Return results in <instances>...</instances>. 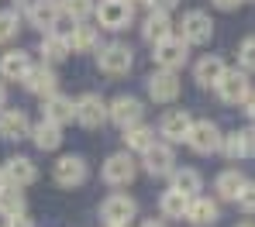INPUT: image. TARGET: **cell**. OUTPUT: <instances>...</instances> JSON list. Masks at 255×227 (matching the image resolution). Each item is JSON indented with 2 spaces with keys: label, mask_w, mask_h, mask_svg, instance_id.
Wrapping results in <instances>:
<instances>
[{
  "label": "cell",
  "mask_w": 255,
  "mask_h": 227,
  "mask_svg": "<svg viewBox=\"0 0 255 227\" xmlns=\"http://www.w3.org/2000/svg\"><path fill=\"white\" fill-rule=\"evenodd\" d=\"M97 66H100V73H107V76H125L128 69L134 66L131 45H125V42H107V45H100L97 48Z\"/></svg>",
  "instance_id": "obj_1"
},
{
  "label": "cell",
  "mask_w": 255,
  "mask_h": 227,
  "mask_svg": "<svg viewBox=\"0 0 255 227\" xmlns=\"http://www.w3.org/2000/svg\"><path fill=\"white\" fill-rule=\"evenodd\" d=\"M93 14H97V24H100V28H107V31H125L128 24H131V17H134V7H131L128 0H100Z\"/></svg>",
  "instance_id": "obj_2"
},
{
  "label": "cell",
  "mask_w": 255,
  "mask_h": 227,
  "mask_svg": "<svg viewBox=\"0 0 255 227\" xmlns=\"http://www.w3.org/2000/svg\"><path fill=\"white\" fill-rule=\"evenodd\" d=\"M86 176H90V169H86L83 155H62V158L52 165V179L59 182L62 189H76V186H83Z\"/></svg>",
  "instance_id": "obj_3"
},
{
  "label": "cell",
  "mask_w": 255,
  "mask_h": 227,
  "mask_svg": "<svg viewBox=\"0 0 255 227\" xmlns=\"http://www.w3.org/2000/svg\"><path fill=\"white\" fill-rule=\"evenodd\" d=\"M107 114H111V121H114L121 131H128V128L141 124L145 107H141V100H138V96H128V93H121V96H114V100L107 103Z\"/></svg>",
  "instance_id": "obj_4"
},
{
  "label": "cell",
  "mask_w": 255,
  "mask_h": 227,
  "mask_svg": "<svg viewBox=\"0 0 255 227\" xmlns=\"http://www.w3.org/2000/svg\"><path fill=\"white\" fill-rule=\"evenodd\" d=\"M76 121L83 124V128H104L107 121H111V114H107V100L100 96V93H83L80 100H76Z\"/></svg>",
  "instance_id": "obj_5"
},
{
  "label": "cell",
  "mask_w": 255,
  "mask_h": 227,
  "mask_svg": "<svg viewBox=\"0 0 255 227\" xmlns=\"http://www.w3.org/2000/svg\"><path fill=\"white\" fill-rule=\"evenodd\" d=\"M138 176V162L131 158V151H114L104 162V182L107 186H131Z\"/></svg>",
  "instance_id": "obj_6"
},
{
  "label": "cell",
  "mask_w": 255,
  "mask_h": 227,
  "mask_svg": "<svg viewBox=\"0 0 255 227\" xmlns=\"http://www.w3.org/2000/svg\"><path fill=\"white\" fill-rule=\"evenodd\" d=\"M152 59H155V66H159V69L176 73V69H183V66H186V59H190V45H186L179 35H172V38L162 42V45H155Z\"/></svg>",
  "instance_id": "obj_7"
},
{
  "label": "cell",
  "mask_w": 255,
  "mask_h": 227,
  "mask_svg": "<svg viewBox=\"0 0 255 227\" xmlns=\"http://www.w3.org/2000/svg\"><path fill=\"white\" fill-rule=\"evenodd\" d=\"M214 35V21L211 14H204V10H186L183 14V42L186 45H207Z\"/></svg>",
  "instance_id": "obj_8"
},
{
  "label": "cell",
  "mask_w": 255,
  "mask_h": 227,
  "mask_svg": "<svg viewBox=\"0 0 255 227\" xmlns=\"http://www.w3.org/2000/svg\"><path fill=\"white\" fill-rule=\"evenodd\" d=\"M221 141H224V135H221V128L214 124V121H193V128H190V138H186V145L193 148V151H200V155H211V151H217L221 148Z\"/></svg>",
  "instance_id": "obj_9"
},
{
  "label": "cell",
  "mask_w": 255,
  "mask_h": 227,
  "mask_svg": "<svg viewBox=\"0 0 255 227\" xmlns=\"http://www.w3.org/2000/svg\"><path fill=\"white\" fill-rule=\"evenodd\" d=\"M134 214H138V203H134L128 193H111V196L100 203V217H104V224H131Z\"/></svg>",
  "instance_id": "obj_10"
},
{
  "label": "cell",
  "mask_w": 255,
  "mask_h": 227,
  "mask_svg": "<svg viewBox=\"0 0 255 227\" xmlns=\"http://www.w3.org/2000/svg\"><path fill=\"white\" fill-rule=\"evenodd\" d=\"M0 169L7 176V186H17V189H24V186H31V182L38 179V165L28 155H10Z\"/></svg>",
  "instance_id": "obj_11"
},
{
  "label": "cell",
  "mask_w": 255,
  "mask_h": 227,
  "mask_svg": "<svg viewBox=\"0 0 255 227\" xmlns=\"http://www.w3.org/2000/svg\"><path fill=\"white\" fill-rule=\"evenodd\" d=\"M28 24H35L38 31H55L59 24H62V10H59V3L55 0H31L28 3Z\"/></svg>",
  "instance_id": "obj_12"
},
{
  "label": "cell",
  "mask_w": 255,
  "mask_h": 227,
  "mask_svg": "<svg viewBox=\"0 0 255 227\" xmlns=\"http://www.w3.org/2000/svg\"><path fill=\"white\" fill-rule=\"evenodd\" d=\"M24 90L35 93V96H42V100H48V96H55L59 93V76H55V69L52 66H31V73L24 76Z\"/></svg>",
  "instance_id": "obj_13"
},
{
  "label": "cell",
  "mask_w": 255,
  "mask_h": 227,
  "mask_svg": "<svg viewBox=\"0 0 255 227\" xmlns=\"http://www.w3.org/2000/svg\"><path fill=\"white\" fill-rule=\"evenodd\" d=\"M249 73H238V69H228L224 79L217 83V96L224 103H245L249 100Z\"/></svg>",
  "instance_id": "obj_14"
},
{
  "label": "cell",
  "mask_w": 255,
  "mask_h": 227,
  "mask_svg": "<svg viewBox=\"0 0 255 227\" xmlns=\"http://www.w3.org/2000/svg\"><path fill=\"white\" fill-rule=\"evenodd\" d=\"M42 121H52V124H59V128L69 124V121H76V100H73V96H62V93L42 100Z\"/></svg>",
  "instance_id": "obj_15"
},
{
  "label": "cell",
  "mask_w": 255,
  "mask_h": 227,
  "mask_svg": "<svg viewBox=\"0 0 255 227\" xmlns=\"http://www.w3.org/2000/svg\"><path fill=\"white\" fill-rule=\"evenodd\" d=\"M141 158H145L141 165H145L148 176H172L176 172V151H172V145H155Z\"/></svg>",
  "instance_id": "obj_16"
},
{
  "label": "cell",
  "mask_w": 255,
  "mask_h": 227,
  "mask_svg": "<svg viewBox=\"0 0 255 227\" xmlns=\"http://www.w3.org/2000/svg\"><path fill=\"white\" fill-rule=\"evenodd\" d=\"M28 135H31V121H28L24 110H17V107L0 110V138H7V141H21V138H28Z\"/></svg>",
  "instance_id": "obj_17"
},
{
  "label": "cell",
  "mask_w": 255,
  "mask_h": 227,
  "mask_svg": "<svg viewBox=\"0 0 255 227\" xmlns=\"http://www.w3.org/2000/svg\"><path fill=\"white\" fill-rule=\"evenodd\" d=\"M148 96H152L155 103H172V100L179 96V79H176V73L155 69V73L148 76Z\"/></svg>",
  "instance_id": "obj_18"
},
{
  "label": "cell",
  "mask_w": 255,
  "mask_h": 227,
  "mask_svg": "<svg viewBox=\"0 0 255 227\" xmlns=\"http://www.w3.org/2000/svg\"><path fill=\"white\" fill-rule=\"evenodd\" d=\"M190 128H193V117H190L186 110H169V114L162 117V124H159V135L166 138L169 145H179V141L190 138Z\"/></svg>",
  "instance_id": "obj_19"
},
{
  "label": "cell",
  "mask_w": 255,
  "mask_h": 227,
  "mask_svg": "<svg viewBox=\"0 0 255 227\" xmlns=\"http://www.w3.org/2000/svg\"><path fill=\"white\" fill-rule=\"evenodd\" d=\"M141 38L148 42V45H162L166 38H172V21L169 14H162V10H148V17H145V24H141Z\"/></svg>",
  "instance_id": "obj_20"
},
{
  "label": "cell",
  "mask_w": 255,
  "mask_h": 227,
  "mask_svg": "<svg viewBox=\"0 0 255 227\" xmlns=\"http://www.w3.org/2000/svg\"><path fill=\"white\" fill-rule=\"evenodd\" d=\"M224 73H228V66H224L221 55H204V59L193 66V79H197L200 86H217V83L224 79Z\"/></svg>",
  "instance_id": "obj_21"
},
{
  "label": "cell",
  "mask_w": 255,
  "mask_h": 227,
  "mask_svg": "<svg viewBox=\"0 0 255 227\" xmlns=\"http://www.w3.org/2000/svg\"><path fill=\"white\" fill-rule=\"evenodd\" d=\"M28 73H31L28 52L14 48V52H3V55H0V76H3V79H21V83H24Z\"/></svg>",
  "instance_id": "obj_22"
},
{
  "label": "cell",
  "mask_w": 255,
  "mask_h": 227,
  "mask_svg": "<svg viewBox=\"0 0 255 227\" xmlns=\"http://www.w3.org/2000/svg\"><path fill=\"white\" fill-rule=\"evenodd\" d=\"M38 52H42V62L45 66H55V62H62V59H69V38L62 35V31H48L42 38V45H38Z\"/></svg>",
  "instance_id": "obj_23"
},
{
  "label": "cell",
  "mask_w": 255,
  "mask_h": 227,
  "mask_svg": "<svg viewBox=\"0 0 255 227\" xmlns=\"http://www.w3.org/2000/svg\"><path fill=\"white\" fill-rule=\"evenodd\" d=\"M249 186V179L238 172V169H224L217 179H214V189H217V196L221 200H235L238 203V196H242V189Z\"/></svg>",
  "instance_id": "obj_24"
},
{
  "label": "cell",
  "mask_w": 255,
  "mask_h": 227,
  "mask_svg": "<svg viewBox=\"0 0 255 227\" xmlns=\"http://www.w3.org/2000/svg\"><path fill=\"white\" fill-rule=\"evenodd\" d=\"M66 38H69L73 52H97V45H100V31L93 24H73L66 31Z\"/></svg>",
  "instance_id": "obj_25"
},
{
  "label": "cell",
  "mask_w": 255,
  "mask_h": 227,
  "mask_svg": "<svg viewBox=\"0 0 255 227\" xmlns=\"http://www.w3.org/2000/svg\"><path fill=\"white\" fill-rule=\"evenodd\" d=\"M31 141H35V148H42V151H55L59 145H62V128L59 124H52V121H38L35 128H31Z\"/></svg>",
  "instance_id": "obj_26"
},
{
  "label": "cell",
  "mask_w": 255,
  "mask_h": 227,
  "mask_svg": "<svg viewBox=\"0 0 255 227\" xmlns=\"http://www.w3.org/2000/svg\"><path fill=\"white\" fill-rule=\"evenodd\" d=\"M221 217V210H217V203L207 200V196H197V200H190V214H186V221L197 227H211L214 221Z\"/></svg>",
  "instance_id": "obj_27"
},
{
  "label": "cell",
  "mask_w": 255,
  "mask_h": 227,
  "mask_svg": "<svg viewBox=\"0 0 255 227\" xmlns=\"http://www.w3.org/2000/svg\"><path fill=\"white\" fill-rule=\"evenodd\" d=\"M159 141H155V131L148 128V124H134V128H128L125 131V148L128 151H148V148H155Z\"/></svg>",
  "instance_id": "obj_28"
},
{
  "label": "cell",
  "mask_w": 255,
  "mask_h": 227,
  "mask_svg": "<svg viewBox=\"0 0 255 227\" xmlns=\"http://www.w3.org/2000/svg\"><path fill=\"white\" fill-rule=\"evenodd\" d=\"M24 210H28V200H24V193H21L17 186H7V189L0 193V217L14 221V217H24Z\"/></svg>",
  "instance_id": "obj_29"
},
{
  "label": "cell",
  "mask_w": 255,
  "mask_h": 227,
  "mask_svg": "<svg viewBox=\"0 0 255 227\" xmlns=\"http://www.w3.org/2000/svg\"><path fill=\"white\" fill-rule=\"evenodd\" d=\"M159 210H162V217L183 221V217L190 214V196H183V193H176V189H166V193L159 196Z\"/></svg>",
  "instance_id": "obj_30"
},
{
  "label": "cell",
  "mask_w": 255,
  "mask_h": 227,
  "mask_svg": "<svg viewBox=\"0 0 255 227\" xmlns=\"http://www.w3.org/2000/svg\"><path fill=\"white\" fill-rule=\"evenodd\" d=\"M200 186H204V179H200L197 169H176V172H172V186H169V189L183 193V196H190V200H197V196H200Z\"/></svg>",
  "instance_id": "obj_31"
},
{
  "label": "cell",
  "mask_w": 255,
  "mask_h": 227,
  "mask_svg": "<svg viewBox=\"0 0 255 227\" xmlns=\"http://www.w3.org/2000/svg\"><path fill=\"white\" fill-rule=\"evenodd\" d=\"M59 10L66 14V21H69V24H83L97 7H93V0H62V3H59Z\"/></svg>",
  "instance_id": "obj_32"
},
{
  "label": "cell",
  "mask_w": 255,
  "mask_h": 227,
  "mask_svg": "<svg viewBox=\"0 0 255 227\" xmlns=\"http://www.w3.org/2000/svg\"><path fill=\"white\" fill-rule=\"evenodd\" d=\"M17 31H21V17H17V10H0V45L14 42Z\"/></svg>",
  "instance_id": "obj_33"
},
{
  "label": "cell",
  "mask_w": 255,
  "mask_h": 227,
  "mask_svg": "<svg viewBox=\"0 0 255 227\" xmlns=\"http://www.w3.org/2000/svg\"><path fill=\"white\" fill-rule=\"evenodd\" d=\"M221 151H224L231 162L245 158V141H242V131H231V135H224V141H221Z\"/></svg>",
  "instance_id": "obj_34"
},
{
  "label": "cell",
  "mask_w": 255,
  "mask_h": 227,
  "mask_svg": "<svg viewBox=\"0 0 255 227\" xmlns=\"http://www.w3.org/2000/svg\"><path fill=\"white\" fill-rule=\"evenodd\" d=\"M238 59H242V73H255V38H245L242 42Z\"/></svg>",
  "instance_id": "obj_35"
},
{
  "label": "cell",
  "mask_w": 255,
  "mask_h": 227,
  "mask_svg": "<svg viewBox=\"0 0 255 227\" xmlns=\"http://www.w3.org/2000/svg\"><path fill=\"white\" fill-rule=\"evenodd\" d=\"M238 207H242L245 214H255V182H249V186L242 189V196H238Z\"/></svg>",
  "instance_id": "obj_36"
},
{
  "label": "cell",
  "mask_w": 255,
  "mask_h": 227,
  "mask_svg": "<svg viewBox=\"0 0 255 227\" xmlns=\"http://www.w3.org/2000/svg\"><path fill=\"white\" fill-rule=\"evenodd\" d=\"M242 141H245V158H255V131H242Z\"/></svg>",
  "instance_id": "obj_37"
},
{
  "label": "cell",
  "mask_w": 255,
  "mask_h": 227,
  "mask_svg": "<svg viewBox=\"0 0 255 227\" xmlns=\"http://www.w3.org/2000/svg\"><path fill=\"white\" fill-rule=\"evenodd\" d=\"M176 3H179V0H152V10H162V14H169Z\"/></svg>",
  "instance_id": "obj_38"
},
{
  "label": "cell",
  "mask_w": 255,
  "mask_h": 227,
  "mask_svg": "<svg viewBox=\"0 0 255 227\" xmlns=\"http://www.w3.org/2000/svg\"><path fill=\"white\" fill-rule=\"evenodd\" d=\"M242 0H214V7H221V10H235Z\"/></svg>",
  "instance_id": "obj_39"
},
{
  "label": "cell",
  "mask_w": 255,
  "mask_h": 227,
  "mask_svg": "<svg viewBox=\"0 0 255 227\" xmlns=\"http://www.w3.org/2000/svg\"><path fill=\"white\" fill-rule=\"evenodd\" d=\"M245 114L255 121V93H249V100H245Z\"/></svg>",
  "instance_id": "obj_40"
},
{
  "label": "cell",
  "mask_w": 255,
  "mask_h": 227,
  "mask_svg": "<svg viewBox=\"0 0 255 227\" xmlns=\"http://www.w3.org/2000/svg\"><path fill=\"white\" fill-rule=\"evenodd\" d=\"M7 227H35L28 217H14V221H7Z\"/></svg>",
  "instance_id": "obj_41"
},
{
  "label": "cell",
  "mask_w": 255,
  "mask_h": 227,
  "mask_svg": "<svg viewBox=\"0 0 255 227\" xmlns=\"http://www.w3.org/2000/svg\"><path fill=\"white\" fill-rule=\"evenodd\" d=\"M0 110H7V86L0 83Z\"/></svg>",
  "instance_id": "obj_42"
},
{
  "label": "cell",
  "mask_w": 255,
  "mask_h": 227,
  "mask_svg": "<svg viewBox=\"0 0 255 227\" xmlns=\"http://www.w3.org/2000/svg\"><path fill=\"white\" fill-rule=\"evenodd\" d=\"M141 227H166V224H162V221H145Z\"/></svg>",
  "instance_id": "obj_43"
},
{
  "label": "cell",
  "mask_w": 255,
  "mask_h": 227,
  "mask_svg": "<svg viewBox=\"0 0 255 227\" xmlns=\"http://www.w3.org/2000/svg\"><path fill=\"white\" fill-rule=\"evenodd\" d=\"M7 189V176H3V169H0V193Z\"/></svg>",
  "instance_id": "obj_44"
},
{
  "label": "cell",
  "mask_w": 255,
  "mask_h": 227,
  "mask_svg": "<svg viewBox=\"0 0 255 227\" xmlns=\"http://www.w3.org/2000/svg\"><path fill=\"white\" fill-rule=\"evenodd\" d=\"M128 3H131V7H134V3H148V7H152V0H128Z\"/></svg>",
  "instance_id": "obj_45"
},
{
  "label": "cell",
  "mask_w": 255,
  "mask_h": 227,
  "mask_svg": "<svg viewBox=\"0 0 255 227\" xmlns=\"http://www.w3.org/2000/svg\"><path fill=\"white\" fill-rule=\"evenodd\" d=\"M235 227H255V221H242V224H235Z\"/></svg>",
  "instance_id": "obj_46"
},
{
  "label": "cell",
  "mask_w": 255,
  "mask_h": 227,
  "mask_svg": "<svg viewBox=\"0 0 255 227\" xmlns=\"http://www.w3.org/2000/svg\"><path fill=\"white\" fill-rule=\"evenodd\" d=\"M14 3H17V7H28V3H31V0H14Z\"/></svg>",
  "instance_id": "obj_47"
},
{
  "label": "cell",
  "mask_w": 255,
  "mask_h": 227,
  "mask_svg": "<svg viewBox=\"0 0 255 227\" xmlns=\"http://www.w3.org/2000/svg\"><path fill=\"white\" fill-rule=\"evenodd\" d=\"M107 227H131V224H107Z\"/></svg>",
  "instance_id": "obj_48"
},
{
  "label": "cell",
  "mask_w": 255,
  "mask_h": 227,
  "mask_svg": "<svg viewBox=\"0 0 255 227\" xmlns=\"http://www.w3.org/2000/svg\"><path fill=\"white\" fill-rule=\"evenodd\" d=\"M55 3H62V0H55Z\"/></svg>",
  "instance_id": "obj_49"
}]
</instances>
